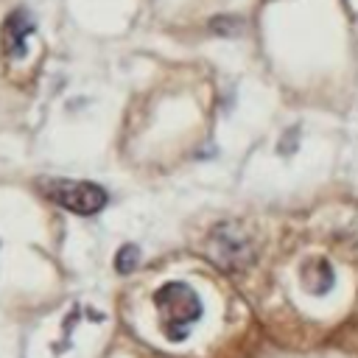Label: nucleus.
<instances>
[{"mask_svg": "<svg viewBox=\"0 0 358 358\" xmlns=\"http://www.w3.org/2000/svg\"><path fill=\"white\" fill-rule=\"evenodd\" d=\"M154 305L159 313V327H162L165 338H171V341H182L187 336L190 324H196L201 319L199 294L187 282H179V280L159 285L154 294Z\"/></svg>", "mask_w": 358, "mask_h": 358, "instance_id": "1", "label": "nucleus"}, {"mask_svg": "<svg viewBox=\"0 0 358 358\" xmlns=\"http://www.w3.org/2000/svg\"><path fill=\"white\" fill-rule=\"evenodd\" d=\"M39 190L56 201L59 207L76 213V215H95L106 207V190L95 182H73V179H45L39 182Z\"/></svg>", "mask_w": 358, "mask_h": 358, "instance_id": "2", "label": "nucleus"}, {"mask_svg": "<svg viewBox=\"0 0 358 358\" xmlns=\"http://www.w3.org/2000/svg\"><path fill=\"white\" fill-rule=\"evenodd\" d=\"M34 34V20L28 17V11L17 8L6 17V25H3V56L6 59H20L25 56V48H28V36Z\"/></svg>", "mask_w": 358, "mask_h": 358, "instance_id": "3", "label": "nucleus"}, {"mask_svg": "<svg viewBox=\"0 0 358 358\" xmlns=\"http://www.w3.org/2000/svg\"><path fill=\"white\" fill-rule=\"evenodd\" d=\"M302 282H305V288H308L310 294H324V291H330V288H333V268H330V263L322 260V257L308 260L305 268H302Z\"/></svg>", "mask_w": 358, "mask_h": 358, "instance_id": "4", "label": "nucleus"}, {"mask_svg": "<svg viewBox=\"0 0 358 358\" xmlns=\"http://www.w3.org/2000/svg\"><path fill=\"white\" fill-rule=\"evenodd\" d=\"M137 260H140V249H137L134 243H126V246L115 255V268H117L120 274H129V271L137 268Z\"/></svg>", "mask_w": 358, "mask_h": 358, "instance_id": "5", "label": "nucleus"}]
</instances>
